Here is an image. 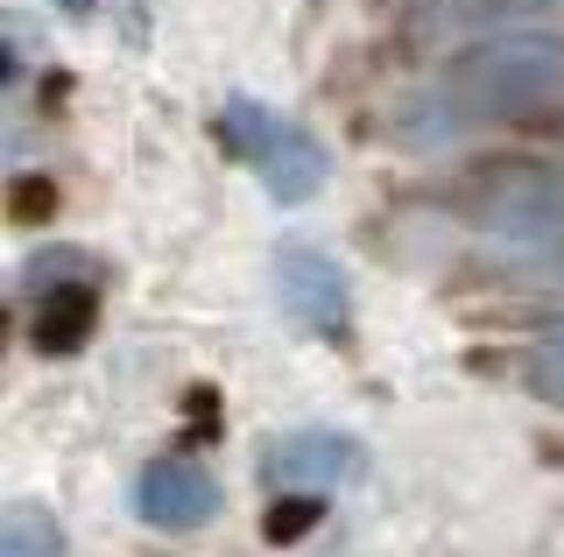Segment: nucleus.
<instances>
[{
    "label": "nucleus",
    "instance_id": "f257e3e1",
    "mask_svg": "<svg viewBox=\"0 0 564 557\" xmlns=\"http://www.w3.org/2000/svg\"><path fill=\"white\" fill-rule=\"evenodd\" d=\"M93 318H99L93 290H57V297L43 304V318H35V346H43V353H78V346L93 339Z\"/></svg>",
    "mask_w": 564,
    "mask_h": 557
},
{
    "label": "nucleus",
    "instance_id": "f03ea898",
    "mask_svg": "<svg viewBox=\"0 0 564 557\" xmlns=\"http://www.w3.org/2000/svg\"><path fill=\"white\" fill-rule=\"evenodd\" d=\"M8 212H14V226L57 219V184H50V177H14L8 184Z\"/></svg>",
    "mask_w": 564,
    "mask_h": 557
},
{
    "label": "nucleus",
    "instance_id": "7ed1b4c3",
    "mask_svg": "<svg viewBox=\"0 0 564 557\" xmlns=\"http://www.w3.org/2000/svg\"><path fill=\"white\" fill-rule=\"evenodd\" d=\"M317 522V501H282V515H269V536H304Z\"/></svg>",
    "mask_w": 564,
    "mask_h": 557
}]
</instances>
